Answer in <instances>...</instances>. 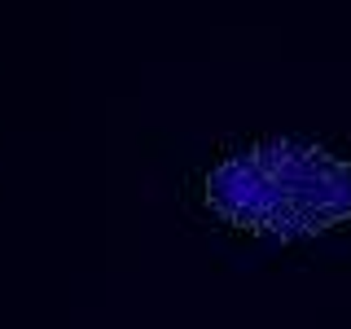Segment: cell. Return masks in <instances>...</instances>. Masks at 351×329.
<instances>
[{
  "instance_id": "obj_1",
  "label": "cell",
  "mask_w": 351,
  "mask_h": 329,
  "mask_svg": "<svg viewBox=\"0 0 351 329\" xmlns=\"http://www.w3.org/2000/svg\"><path fill=\"white\" fill-rule=\"evenodd\" d=\"M206 202L250 233L312 237L351 219V162L299 141L250 145L206 175Z\"/></svg>"
}]
</instances>
